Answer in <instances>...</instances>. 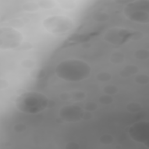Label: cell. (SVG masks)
<instances>
[{"instance_id":"1","label":"cell","mask_w":149,"mask_h":149,"mask_svg":"<svg viewBox=\"0 0 149 149\" xmlns=\"http://www.w3.org/2000/svg\"><path fill=\"white\" fill-rule=\"evenodd\" d=\"M43 24L48 31L56 34H64L73 26L72 20L63 16H50L44 21Z\"/></svg>"},{"instance_id":"2","label":"cell","mask_w":149,"mask_h":149,"mask_svg":"<svg viewBox=\"0 0 149 149\" xmlns=\"http://www.w3.org/2000/svg\"><path fill=\"white\" fill-rule=\"evenodd\" d=\"M22 40L21 34L10 27H1L0 31V47L2 49L17 47Z\"/></svg>"}]
</instances>
